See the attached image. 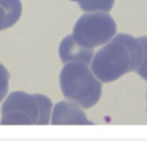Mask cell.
<instances>
[{"label": "cell", "mask_w": 147, "mask_h": 142, "mask_svg": "<svg viewBox=\"0 0 147 142\" xmlns=\"http://www.w3.org/2000/svg\"><path fill=\"white\" fill-rule=\"evenodd\" d=\"M93 55H94L93 49L85 48L78 44L72 35L66 36L60 43L59 56L63 63L77 61L89 64L92 62Z\"/></svg>", "instance_id": "8992f818"}, {"label": "cell", "mask_w": 147, "mask_h": 142, "mask_svg": "<svg viewBox=\"0 0 147 142\" xmlns=\"http://www.w3.org/2000/svg\"><path fill=\"white\" fill-rule=\"evenodd\" d=\"M79 106V105H78ZM74 102L61 101L54 106L51 124L53 125H93L85 113Z\"/></svg>", "instance_id": "5b68a950"}, {"label": "cell", "mask_w": 147, "mask_h": 142, "mask_svg": "<svg viewBox=\"0 0 147 142\" xmlns=\"http://www.w3.org/2000/svg\"><path fill=\"white\" fill-rule=\"evenodd\" d=\"M116 33L114 19L105 11H90L82 15L72 32L74 40L81 46L94 49L108 43Z\"/></svg>", "instance_id": "277c9868"}, {"label": "cell", "mask_w": 147, "mask_h": 142, "mask_svg": "<svg viewBox=\"0 0 147 142\" xmlns=\"http://www.w3.org/2000/svg\"><path fill=\"white\" fill-rule=\"evenodd\" d=\"M77 2L83 11H105L112 9L115 0H71Z\"/></svg>", "instance_id": "ba28073f"}, {"label": "cell", "mask_w": 147, "mask_h": 142, "mask_svg": "<svg viewBox=\"0 0 147 142\" xmlns=\"http://www.w3.org/2000/svg\"><path fill=\"white\" fill-rule=\"evenodd\" d=\"M140 44L142 46V50H143V59H142L141 65L138 67L136 72L138 75L141 76L144 80L147 81V36H142L138 38Z\"/></svg>", "instance_id": "9c48e42d"}, {"label": "cell", "mask_w": 147, "mask_h": 142, "mask_svg": "<svg viewBox=\"0 0 147 142\" xmlns=\"http://www.w3.org/2000/svg\"><path fill=\"white\" fill-rule=\"evenodd\" d=\"M143 50L138 38L118 34L95 54L91 70L101 82H112L141 65Z\"/></svg>", "instance_id": "6da1fadb"}, {"label": "cell", "mask_w": 147, "mask_h": 142, "mask_svg": "<svg viewBox=\"0 0 147 142\" xmlns=\"http://www.w3.org/2000/svg\"><path fill=\"white\" fill-rule=\"evenodd\" d=\"M60 88L64 97L83 108H90L100 99L102 85L88 64L65 63L60 73Z\"/></svg>", "instance_id": "7a4b0ae2"}, {"label": "cell", "mask_w": 147, "mask_h": 142, "mask_svg": "<svg viewBox=\"0 0 147 142\" xmlns=\"http://www.w3.org/2000/svg\"><path fill=\"white\" fill-rule=\"evenodd\" d=\"M52 103L42 94L12 92L2 105L1 125H45L49 123Z\"/></svg>", "instance_id": "3957f363"}, {"label": "cell", "mask_w": 147, "mask_h": 142, "mask_svg": "<svg viewBox=\"0 0 147 142\" xmlns=\"http://www.w3.org/2000/svg\"><path fill=\"white\" fill-rule=\"evenodd\" d=\"M22 12L20 0H0V31L11 27Z\"/></svg>", "instance_id": "52a82bcc"}, {"label": "cell", "mask_w": 147, "mask_h": 142, "mask_svg": "<svg viewBox=\"0 0 147 142\" xmlns=\"http://www.w3.org/2000/svg\"><path fill=\"white\" fill-rule=\"evenodd\" d=\"M9 72L7 69L0 64V102L4 99L8 91V81H9Z\"/></svg>", "instance_id": "30bf717a"}]
</instances>
